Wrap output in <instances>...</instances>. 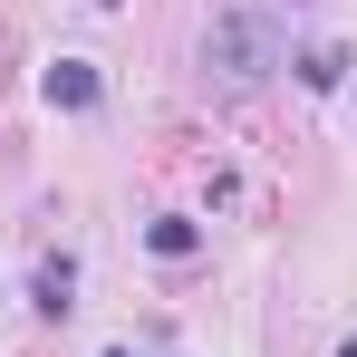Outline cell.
I'll return each mask as SVG.
<instances>
[{
  "label": "cell",
  "mask_w": 357,
  "mask_h": 357,
  "mask_svg": "<svg viewBox=\"0 0 357 357\" xmlns=\"http://www.w3.org/2000/svg\"><path fill=\"white\" fill-rule=\"evenodd\" d=\"M203 68H213V77H232V87H251V77H271V68H280V29H271L261 10H222V20L203 29Z\"/></svg>",
  "instance_id": "6da1fadb"
},
{
  "label": "cell",
  "mask_w": 357,
  "mask_h": 357,
  "mask_svg": "<svg viewBox=\"0 0 357 357\" xmlns=\"http://www.w3.org/2000/svg\"><path fill=\"white\" fill-rule=\"evenodd\" d=\"M39 97H49V107H68V116H87L107 87H97V68H87V59H59L49 77H39Z\"/></svg>",
  "instance_id": "7a4b0ae2"
},
{
  "label": "cell",
  "mask_w": 357,
  "mask_h": 357,
  "mask_svg": "<svg viewBox=\"0 0 357 357\" xmlns=\"http://www.w3.org/2000/svg\"><path fill=\"white\" fill-rule=\"evenodd\" d=\"M29 290H39L49 319H68V309H77V271H68V261H39V280H29Z\"/></svg>",
  "instance_id": "3957f363"
},
{
  "label": "cell",
  "mask_w": 357,
  "mask_h": 357,
  "mask_svg": "<svg viewBox=\"0 0 357 357\" xmlns=\"http://www.w3.org/2000/svg\"><path fill=\"white\" fill-rule=\"evenodd\" d=\"M299 77H309V87H338V77H348V49H299Z\"/></svg>",
  "instance_id": "277c9868"
},
{
  "label": "cell",
  "mask_w": 357,
  "mask_h": 357,
  "mask_svg": "<svg viewBox=\"0 0 357 357\" xmlns=\"http://www.w3.org/2000/svg\"><path fill=\"white\" fill-rule=\"evenodd\" d=\"M145 241H155L165 261H183V251H193V222H183V213H165V222H155V232H145Z\"/></svg>",
  "instance_id": "5b68a950"
},
{
  "label": "cell",
  "mask_w": 357,
  "mask_h": 357,
  "mask_svg": "<svg viewBox=\"0 0 357 357\" xmlns=\"http://www.w3.org/2000/svg\"><path fill=\"white\" fill-rule=\"evenodd\" d=\"M107 357H126V348H107Z\"/></svg>",
  "instance_id": "8992f818"
}]
</instances>
